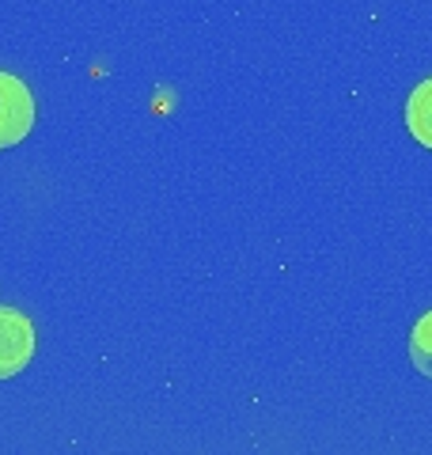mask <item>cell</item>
<instances>
[{"mask_svg": "<svg viewBox=\"0 0 432 455\" xmlns=\"http://www.w3.org/2000/svg\"><path fill=\"white\" fill-rule=\"evenodd\" d=\"M31 130H35V95H31V88H27L20 76L0 73V152L16 148Z\"/></svg>", "mask_w": 432, "mask_h": 455, "instance_id": "1", "label": "cell"}, {"mask_svg": "<svg viewBox=\"0 0 432 455\" xmlns=\"http://www.w3.org/2000/svg\"><path fill=\"white\" fill-rule=\"evenodd\" d=\"M35 346H38L35 323L20 307L0 304V379L20 376L35 357Z\"/></svg>", "mask_w": 432, "mask_h": 455, "instance_id": "2", "label": "cell"}, {"mask_svg": "<svg viewBox=\"0 0 432 455\" xmlns=\"http://www.w3.org/2000/svg\"><path fill=\"white\" fill-rule=\"evenodd\" d=\"M406 125L417 145L432 148V76L421 80L406 99Z\"/></svg>", "mask_w": 432, "mask_h": 455, "instance_id": "3", "label": "cell"}, {"mask_svg": "<svg viewBox=\"0 0 432 455\" xmlns=\"http://www.w3.org/2000/svg\"><path fill=\"white\" fill-rule=\"evenodd\" d=\"M410 361L421 376L432 379V311H425L421 319H417L413 334H410Z\"/></svg>", "mask_w": 432, "mask_h": 455, "instance_id": "4", "label": "cell"}]
</instances>
